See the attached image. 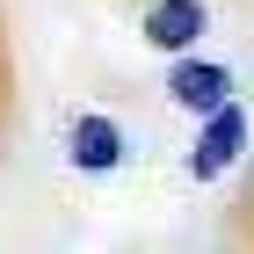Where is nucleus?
Instances as JSON below:
<instances>
[{"label":"nucleus","instance_id":"f257e3e1","mask_svg":"<svg viewBox=\"0 0 254 254\" xmlns=\"http://www.w3.org/2000/svg\"><path fill=\"white\" fill-rule=\"evenodd\" d=\"M240 153H247V117H240L233 102H218L211 117H203V131H196V145H189V175L196 182H218Z\"/></svg>","mask_w":254,"mask_h":254},{"label":"nucleus","instance_id":"f03ea898","mask_svg":"<svg viewBox=\"0 0 254 254\" xmlns=\"http://www.w3.org/2000/svg\"><path fill=\"white\" fill-rule=\"evenodd\" d=\"M167 102L189 109V117H211L218 102H233V73L211 65V59H182L175 73H167Z\"/></svg>","mask_w":254,"mask_h":254},{"label":"nucleus","instance_id":"7ed1b4c3","mask_svg":"<svg viewBox=\"0 0 254 254\" xmlns=\"http://www.w3.org/2000/svg\"><path fill=\"white\" fill-rule=\"evenodd\" d=\"M203 29H211V7L203 0H153L145 7V44L153 51H196Z\"/></svg>","mask_w":254,"mask_h":254},{"label":"nucleus","instance_id":"20e7f679","mask_svg":"<svg viewBox=\"0 0 254 254\" xmlns=\"http://www.w3.org/2000/svg\"><path fill=\"white\" fill-rule=\"evenodd\" d=\"M65 153H73V167H87V175H109L124 160V131L87 109V117H73V131H65Z\"/></svg>","mask_w":254,"mask_h":254}]
</instances>
